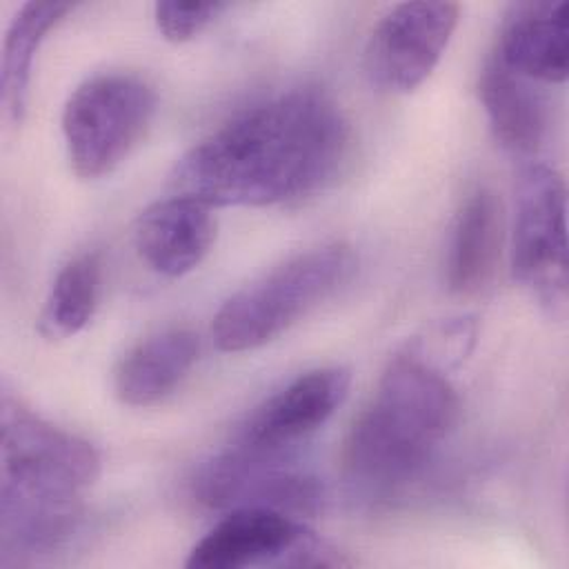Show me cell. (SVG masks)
<instances>
[{
  "label": "cell",
  "instance_id": "obj_7",
  "mask_svg": "<svg viewBox=\"0 0 569 569\" xmlns=\"http://www.w3.org/2000/svg\"><path fill=\"white\" fill-rule=\"evenodd\" d=\"M311 529L296 516L264 509L240 507L224 516L191 547L189 569H244L264 565L325 567L340 565Z\"/></svg>",
  "mask_w": 569,
  "mask_h": 569
},
{
  "label": "cell",
  "instance_id": "obj_8",
  "mask_svg": "<svg viewBox=\"0 0 569 569\" xmlns=\"http://www.w3.org/2000/svg\"><path fill=\"white\" fill-rule=\"evenodd\" d=\"M456 2H402L371 29L362 64L369 82L387 93H411L438 67L456 27Z\"/></svg>",
  "mask_w": 569,
  "mask_h": 569
},
{
  "label": "cell",
  "instance_id": "obj_18",
  "mask_svg": "<svg viewBox=\"0 0 569 569\" xmlns=\"http://www.w3.org/2000/svg\"><path fill=\"white\" fill-rule=\"evenodd\" d=\"M229 9L227 2H156L153 20L169 42H187Z\"/></svg>",
  "mask_w": 569,
  "mask_h": 569
},
{
  "label": "cell",
  "instance_id": "obj_13",
  "mask_svg": "<svg viewBox=\"0 0 569 569\" xmlns=\"http://www.w3.org/2000/svg\"><path fill=\"white\" fill-rule=\"evenodd\" d=\"M502 204L487 189H473L460 204L445 258V280L451 293L473 296L493 280L502 249Z\"/></svg>",
  "mask_w": 569,
  "mask_h": 569
},
{
  "label": "cell",
  "instance_id": "obj_15",
  "mask_svg": "<svg viewBox=\"0 0 569 569\" xmlns=\"http://www.w3.org/2000/svg\"><path fill=\"white\" fill-rule=\"evenodd\" d=\"M478 93L496 142L513 156H533L549 127L547 102L533 82L507 71L493 58L480 76Z\"/></svg>",
  "mask_w": 569,
  "mask_h": 569
},
{
  "label": "cell",
  "instance_id": "obj_14",
  "mask_svg": "<svg viewBox=\"0 0 569 569\" xmlns=\"http://www.w3.org/2000/svg\"><path fill=\"white\" fill-rule=\"evenodd\" d=\"M200 353L191 329L156 333L124 353L113 373V391L129 407H151L164 400L187 378Z\"/></svg>",
  "mask_w": 569,
  "mask_h": 569
},
{
  "label": "cell",
  "instance_id": "obj_16",
  "mask_svg": "<svg viewBox=\"0 0 569 569\" xmlns=\"http://www.w3.org/2000/svg\"><path fill=\"white\" fill-rule=\"evenodd\" d=\"M73 11L71 2H24L9 20L2 42L0 100L7 118L20 124L29 104L33 58L47 33Z\"/></svg>",
  "mask_w": 569,
  "mask_h": 569
},
{
  "label": "cell",
  "instance_id": "obj_10",
  "mask_svg": "<svg viewBox=\"0 0 569 569\" xmlns=\"http://www.w3.org/2000/svg\"><path fill=\"white\" fill-rule=\"evenodd\" d=\"M349 387L351 373L345 367H322L298 376L256 407L240 427L238 447L284 453L336 413Z\"/></svg>",
  "mask_w": 569,
  "mask_h": 569
},
{
  "label": "cell",
  "instance_id": "obj_2",
  "mask_svg": "<svg viewBox=\"0 0 569 569\" xmlns=\"http://www.w3.org/2000/svg\"><path fill=\"white\" fill-rule=\"evenodd\" d=\"M0 431L2 560L56 551L78 529L80 498L100 476V456L9 393L2 396Z\"/></svg>",
  "mask_w": 569,
  "mask_h": 569
},
{
  "label": "cell",
  "instance_id": "obj_12",
  "mask_svg": "<svg viewBox=\"0 0 569 569\" xmlns=\"http://www.w3.org/2000/svg\"><path fill=\"white\" fill-rule=\"evenodd\" d=\"M567 13L565 0L513 4L498 40L496 60L531 82H565L569 73Z\"/></svg>",
  "mask_w": 569,
  "mask_h": 569
},
{
  "label": "cell",
  "instance_id": "obj_6",
  "mask_svg": "<svg viewBox=\"0 0 569 569\" xmlns=\"http://www.w3.org/2000/svg\"><path fill=\"white\" fill-rule=\"evenodd\" d=\"M511 273L551 316L562 318L569 298L567 189L562 176L529 162L516 180Z\"/></svg>",
  "mask_w": 569,
  "mask_h": 569
},
{
  "label": "cell",
  "instance_id": "obj_3",
  "mask_svg": "<svg viewBox=\"0 0 569 569\" xmlns=\"http://www.w3.org/2000/svg\"><path fill=\"white\" fill-rule=\"evenodd\" d=\"M458 396L440 367L413 345L385 369L376 396L351 422L342 469L367 491H393L422 473L456 427Z\"/></svg>",
  "mask_w": 569,
  "mask_h": 569
},
{
  "label": "cell",
  "instance_id": "obj_4",
  "mask_svg": "<svg viewBox=\"0 0 569 569\" xmlns=\"http://www.w3.org/2000/svg\"><path fill=\"white\" fill-rule=\"evenodd\" d=\"M356 269L351 247L333 242L305 251L222 302L211 322V338L220 351L258 349L302 316L325 302Z\"/></svg>",
  "mask_w": 569,
  "mask_h": 569
},
{
  "label": "cell",
  "instance_id": "obj_11",
  "mask_svg": "<svg viewBox=\"0 0 569 569\" xmlns=\"http://www.w3.org/2000/svg\"><path fill=\"white\" fill-rule=\"evenodd\" d=\"M211 209L207 202L180 193L149 204L133 227V244L149 269L167 278L193 271L216 242Z\"/></svg>",
  "mask_w": 569,
  "mask_h": 569
},
{
  "label": "cell",
  "instance_id": "obj_5",
  "mask_svg": "<svg viewBox=\"0 0 569 569\" xmlns=\"http://www.w3.org/2000/svg\"><path fill=\"white\" fill-rule=\"evenodd\" d=\"M156 116V91L133 73H98L73 89L62 109V136L73 173H111L144 138Z\"/></svg>",
  "mask_w": 569,
  "mask_h": 569
},
{
  "label": "cell",
  "instance_id": "obj_17",
  "mask_svg": "<svg viewBox=\"0 0 569 569\" xmlns=\"http://www.w3.org/2000/svg\"><path fill=\"white\" fill-rule=\"evenodd\" d=\"M102 291V262L96 251L71 258L53 278L44 298L38 331L47 340L78 336L93 318Z\"/></svg>",
  "mask_w": 569,
  "mask_h": 569
},
{
  "label": "cell",
  "instance_id": "obj_9",
  "mask_svg": "<svg viewBox=\"0 0 569 569\" xmlns=\"http://www.w3.org/2000/svg\"><path fill=\"white\" fill-rule=\"evenodd\" d=\"M200 505L218 511L264 507L284 513H307L320 502V485L309 473L282 460V453L233 447L204 462L191 482Z\"/></svg>",
  "mask_w": 569,
  "mask_h": 569
},
{
  "label": "cell",
  "instance_id": "obj_1",
  "mask_svg": "<svg viewBox=\"0 0 569 569\" xmlns=\"http://www.w3.org/2000/svg\"><path fill=\"white\" fill-rule=\"evenodd\" d=\"M349 129L318 89L273 96L196 142L169 184L209 207H271L322 187L347 151Z\"/></svg>",
  "mask_w": 569,
  "mask_h": 569
}]
</instances>
